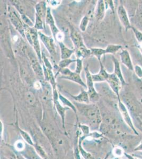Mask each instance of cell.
Returning <instances> with one entry per match:
<instances>
[{"label":"cell","instance_id":"cell-1","mask_svg":"<svg viewBox=\"0 0 142 159\" xmlns=\"http://www.w3.org/2000/svg\"><path fill=\"white\" fill-rule=\"evenodd\" d=\"M8 16L15 29L18 31L22 37L25 38V25L22 22L19 13L13 7H10L9 10Z\"/></svg>","mask_w":142,"mask_h":159},{"label":"cell","instance_id":"cell-2","mask_svg":"<svg viewBox=\"0 0 142 159\" xmlns=\"http://www.w3.org/2000/svg\"><path fill=\"white\" fill-rule=\"evenodd\" d=\"M81 112L92 123L99 124L101 121L99 109L94 105H83L81 108Z\"/></svg>","mask_w":142,"mask_h":159},{"label":"cell","instance_id":"cell-3","mask_svg":"<svg viewBox=\"0 0 142 159\" xmlns=\"http://www.w3.org/2000/svg\"><path fill=\"white\" fill-rule=\"evenodd\" d=\"M85 74L86 77V85L88 88V92L90 98V101L91 102L97 101L99 99V94L97 90H95L94 81L92 79V74L90 73L89 69V65H86L85 67Z\"/></svg>","mask_w":142,"mask_h":159},{"label":"cell","instance_id":"cell-4","mask_svg":"<svg viewBox=\"0 0 142 159\" xmlns=\"http://www.w3.org/2000/svg\"><path fill=\"white\" fill-rule=\"evenodd\" d=\"M38 35L40 39L48 51L52 56H55L56 55V51L55 48V43L54 39L52 37L48 36L40 31H38Z\"/></svg>","mask_w":142,"mask_h":159},{"label":"cell","instance_id":"cell-5","mask_svg":"<svg viewBox=\"0 0 142 159\" xmlns=\"http://www.w3.org/2000/svg\"><path fill=\"white\" fill-rule=\"evenodd\" d=\"M106 81L109 85L110 87L111 88L112 91L116 94L118 99H120L119 92L122 86L120 80L113 73L112 74H109Z\"/></svg>","mask_w":142,"mask_h":159},{"label":"cell","instance_id":"cell-6","mask_svg":"<svg viewBox=\"0 0 142 159\" xmlns=\"http://www.w3.org/2000/svg\"><path fill=\"white\" fill-rule=\"evenodd\" d=\"M118 99V107L119 109L120 110L121 115L122 116L123 119L124 120L125 123L127 124L131 129L133 130L134 132H135L136 134H137V132L135 130L134 126L133 123L132 121L131 117L130 116V113H129V110H128L127 108L126 107L124 102L121 101L120 99Z\"/></svg>","mask_w":142,"mask_h":159},{"label":"cell","instance_id":"cell-7","mask_svg":"<svg viewBox=\"0 0 142 159\" xmlns=\"http://www.w3.org/2000/svg\"><path fill=\"white\" fill-rule=\"evenodd\" d=\"M117 11L119 19L125 28V30L127 31L129 29H131L132 26L131 24L127 12L124 7L122 5H119L117 8Z\"/></svg>","mask_w":142,"mask_h":159},{"label":"cell","instance_id":"cell-8","mask_svg":"<svg viewBox=\"0 0 142 159\" xmlns=\"http://www.w3.org/2000/svg\"><path fill=\"white\" fill-rule=\"evenodd\" d=\"M123 98L124 100L125 105L127 108L128 110L133 113L134 116H136L140 114L139 105L133 98L128 94H126Z\"/></svg>","mask_w":142,"mask_h":159},{"label":"cell","instance_id":"cell-9","mask_svg":"<svg viewBox=\"0 0 142 159\" xmlns=\"http://www.w3.org/2000/svg\"><path fill=\"white\" fill-rule=\"evenodd\" d=\"M29 57L30 60L31 66L33 67L34 73L39 78L43 79L44 78L43 68L40 64V62L38 60V58L35 57L33 53H29Z\"/></svg>","mask_w":142,"mask_h":159},{"label":"cell","instance_id":"cell-10","mask_svg":"<svg viewBox=\"0 0 142 159\" xmlns=\"http://www.w3.org/2000/svg\"><path fill=\"white\" fill-rule=\"evenodd\" d=\"M70 37L74 44V49H78L80 47L85 46L83 38L80 33L73 28H71Z\"/></svg>","mask_w":142,"mask_h":159},{"label":"cell","instance_id":"cell-11","mask_svg":"<svg viewBox=\"0 0 142 159\" xmlns=\"http://www.w3.org/2000/svg\"><path fill=\"white\" fill-rule=\"evenodd\" d=\"M45 22H46V24L49 25L53 36L54 38L56 34L59 33L60 30L58 29V28L55 25V21L54 20V17L53 16L51 8L50 7H48L47 9V15L45 19Z\"/></svg>","mask_w":142,"mask_h":159},{"label":"cell","instance_id":"cell-12","mask_svg":"<svg viewBox=\"0 0 142 159\" xmlns=\"http://www.w3.org/2000/svg\"><path fill=\"white\" fill-rule=\"evenodd\" d=\"M121 57V61L124 65L131 71L134 70V66L133 65L131 57L129 52L126 49H123L119 54Z\"/></svg>","mask_w":142,"mask_h":159},{"label":"cell","instance_id":"cell-13","mask_svg":"<svg viewBox=\"0 0 142 159\" xmlns=\"http://www.w3.org/2000/svg\"><path fill=\"white\" fill-rule=\"evenodd\" d=\"M99 63L100 66L99 72L97 74H92V79L94 83L106 81L109 74L107 72L101 61H99Z\"/></svg>","mask_w":142,"mask_h":159},{"label":"cell","instance_id":"cell-14","mask_svg":"<svg viewBox=\"0 0 142 159\" xmlns=\"http://www.w3.org/2000/svg\"><path fill=\"white\" fill-rule=\"evenodd\" d=\"M47 9L48 7L47 6V3L44 1L38 2L35 6V13L39 16L44 21H45L47 15Z\"/></svg>","mask_w":142,"mask_h":159},{"label":"cell","instance_id":"cell-15","mask_svg":"<svg viewBox=\"0 0 142 159\" xmlns=\"http://www.w3.org/2000/svg\"><path fill=\"white\" fill-rule=\"evenodd\" d=\"M60 78L74 82L75 83L79 84V85H81L82 87H83V88H87L86 84H85V82L82 79V78L80 76V74L76 73L75 72L71 71L70 73L67 76H60Z\"/></svg>","mask_w":142,"mask_h":159},{"label":"cell","instance_id":"cell-16","mask_svg":"<svg viewBox=\"0 0 142 159\" xmlns=\"http://www.w3.org/2000/svg\"><path fill=\"white\" fill-rule=\"evenodd\" d=\"M69 94L73 99H74V100L80 103H85V104H89L90 103V98L88 92L87 91L85 90V89H81L79 94L77 96H73L70 93Z\"/></svg>","mask_w":142,"mask_h":159},{"label":"cell","instance_id":"cell-17","mask_svg":"<svg viewBox=\"0 0 142 159\" xmlns=\"http://www.w3.org/2000/svg\"><path fill=\"white\" fill-rule=\"evenodd\" d=\"M112 61H113V65H114V72H113V73L115 74L116 75L118 78L120 80L122 86L126 85L127 83L125 81L123 75H122L119 61L114 56H112Z\"/></svg>","mask_w":142,"mask_h":159},{"label":"cell","instance_id":"cell-18","mask_svg":"<svg viewBox=\"0 0 142 159\" xmlns=\"http://www.w3.org/2000/svg\"><path fill=\"white\" fill-rule=\"evenodd\" d=\"M59 43L60 49H61V60H65L70 58L73 53L75 52V49H72L69 48L65 45L63 42L58 43Z\"/></svg>","mask_w":142,"mask_h":159},{"label":"cell","instance_id":"cell-19","mask_svg":"<svg viewBox=\"0 0 142 159\" xmlns=\"http://www.w3.org/2000/svg\"><path fill=\"white\" fill-rule=\"evenodd\" d=\"M106 7L104 1L100 0L98 1L97 7L95 11V17L98 20H103L104 18Z\"/></svg>","mask_w":142,"mask_h":159},{"label":"cell","instance_id":"cell-20","mask_svg":"<svg viewBox=\"0 0 142 159\" xmlns=\"http://www.w3.org/2000/svg\"><path fill=\"white\" fill-rule=\"evenodd\" d=\"M75 50H76L75 53H76V58L78 59L82 60L83 58L88 57L92 55L91 49H88L85 46L83 47H80L79 48L75 49Z\"/></svg>","mask_w":142,"mask_h":159},{"label":"cell","instance_id":"cell-21","mask_svg":"<svg viewBox=\"0 0 142 159\" xmlns=\"http://www.w3.org/2000/svg\"><path fill=\"white\" fill-rule=\"evenodd\" d=\"M58 98H59V101H61V102L62 103V105L64 107L67 106L70 108L72 109L75 113L76 112V108L75 107V106L69 100L67 99L66 98H65V97H64L60 93H59V94H58Z\"/></svg>","mask_w":142,"mask_h":159},{"label":"cell","instance_id":"cell-22","mask_svg":"<svg viewBox=\"0 0 142 159\" xmlns=\"http://www.w3.org/2000/svg\"><path fill=\"white\" fill-rule=\"evenodd\" d=\"M92 55L97 57L99 61H101V57L104 55L106 54V49L101 48H90Z\"/></svg>","mask_w":142,"mask_h":159},{"label":"cell","instance_id":"cell-23","mask_svg":"<svg viewBox=\"0 0 142 159\" xmlns=\"http://www.w3.org/2000/svg\"><path fill=\"white\" fill-rule=\"evenodd\" d=\"M11 2H12L11 3L12 4L13 6H14L20 15H25L26 9L25 6L20 1H11Z\"/></svg>","mask_w":142,"mask_h":159},{"label":"cell","instance_id":"cell-24","mask_svg":"<svg viewBox=\"0 0 142 159\" xmlns=\"http://www.w3.org/2000/svg\"><path fill=\"white\" fill-rule=\"evenodd\" d=\"M122 48V46L119 45H114V44H110L107 46V47L105 48L107 54H115L116 52L120 51Z\"/></svg>","mask_w":142,"mask_h":159},{"label":"cell","instance_id":"cell-25","mask_svg":"<svg viewBox=\"0 0 142 159\" xmlns=\"http://www.w3.org/2000/svg\"><path fill=\"white\" fill-rule=\"evenodd\" d=\"M135 20L139 27L142 28V3L138 6L135 15Z\"/></svg>","mask_w":142,"mask_h":159},{"label":"cell","instance_id":"cell-26","mask_svg":"<svg viewBox=\"0 0 142 159\" xmlns=\"http://www.w3.org/2000/svg\"><path fill=\"white\" fill-rule=\"evenodd\" d=\"M34 29L36 30H43L45 29V25L44 21L39 16L35 13V23H34Z\"/></svg>","mask_w":142,"mask_h":159},{"label":"cell","instance_id":"cell-27","mask_svg":"<svg viewBox=\"0 0 142 159\" xmlns=\"http://www.w3.org/2000/svg\"><path fill=\"white\" fill-rule=\"evenodd\" d=\"M76 60H72L71 58L65 59V60H61L59 61L58 66L59 69H64V68H67L68 66L70 65L71 64L74 62H76Z\"/></svg>","mask_w":142,"mask_h":159},{"label":"cell","instance_id":"cell-28","mask_svg":"<svg viewBox=\"0 0 142 159\" xmlns=\"http://www.w3.org/2000/svg\"><path fill=\"white\" fill-rule=\"evenodd\" d=\"M131 29L133 31L134 34H135V38L139 43L140 45H142V32L136 28L132 26Z\"/></svg>","mask_w":142,"mask_h":159},{"label":"cell","instance_id":"cell-29","mask_svg":"<svg viewBox=\"0 0 142 159\" xmlns=\"http://www.w3.org/2000/svg\"><path fill=\"white\" fill-rule=\"evenodd\" d=\"M89 22V19L88 17L86 16H83L80 24V29L82 31L85 32V31L86 30V27L88 25Z\"/></svg>","mask_w":142,"mask_h":159},{"label":"cell","instance_id":"cell-30","mask_svg":"<svg viewBox=\"0 0 142 159\" xmlns=\"http://www.w3.org/2000/svg\"><path fill=\"white\" fill-rule=\"evenodd\" d=\"M21 18L25 25H27L31 28L34 27V24H33V22L31 21L30 19L28 18V16H27V15H21Z\"/></svg>","mask_w":142,"mask_h":159},{"label":"cell","instance_id":"cell-31","mask_svg":"<svg viewBox=\"0 0 142 159\" xmlns=\"http://www.w3.org/2000/svg\"><path fill=\"white\" fill-rule=\"evenodd\" d=\"M35 148H36L37 152L40 157H42L43 159H48L47 154L45 153L44 150H43V148H42V147L39 146V145H38L36 144L35 145Z\"/></svg>","mask_w":142,"mask_h":159},{"label":"cell","instance_id":"cell-32","mask_svg":"<svg viewBox=\"0 0 142 159\" xmlns=\"http://www.w3.org/2000/svg\"><path fill=\"white\" fill-rule=\"evenodd\" d=\"M76 70H74V72L76 73L80 74L81 71L82 70V68H83L82 60L77 58L76 61Z\"/></svg>","mask_w":142,"mask_h":159},{"label":"cell","instance_id":"cell-33","mask_svg":"<svg viewBox=\"0 0 142 159\" xmlns=\"http://www.w3.org/2000/svg\"><path fill=\"white\" fill-rule=\"evenodd\" d=\"M20 133H21L22 138H24V139L27 142V143L30 145H33V141L31 139L30 136H29V134L27 133V132H25L24 130H20Z\"/></svg>","mask_w":142,"mask_h":159},{"label":"cell","instance_id":"cell-34","mask_svg":"<svg viewBox=\"0 0 142 159\" xmlns=\"http://www.w3.org/2000/svg\"><path fill=\"white\" fill-rule=\"evenodd\" d=\"M25 97H26V100L28 102V103H29L30 105L34 104V102H35V98L32 92L27 93Z\"/></svg>","mask_w":142,"mask_h":159},{"label":"cell","instance_id":"cell-35","mask_svg":"<svg viewBox=\"0 0 142 159\" xmlns=\"http://www.w3.org/2000/svg\"><path fill=\"white\" fill-rule=\"evenodd\" d=\"M47 2L50 8L58 7L62 3L61 1H47Z\"/></svg>","mask_w":142,"mask_h":159},{"label":"cell","instance_id":"cell-36","mask_svg":"<svg viewBox=\"0 0 142 159\" xmlns=\"http://www.w3.org/2000/svg\"><path fill=\"white\" fill-rule=\"evenodd\" d=\"M134 71L136 76L139 79H142V68L140 65H136L134 66Z\"/></svg>","mask_w":142,"mask_h":159},{"label":"cell","instance_id":"cell-37","mask_svg":"<svg viewBox=\"0 0 142 159\" xmlns=\"http://www.w3.org/2000/svg\"><path fill=\"white\" fill-rule=\"evenodd\" d=\"M42 59L43 60L44 64L45 65L46 67H47V69H50L52 70V65L50 63V61H49L48 59L45 56V55L42 54Z\"/></svg>","mask_w":142,"mask_h":159},{"label":"cell","instance_id":"cell-38","mask_svg":"<svg viewBox=\"0 0 142 159\" xmlns=\"http://www.w3.org/2000/svg\"><path fill=\"white\" fill-rule=\"evenodd\" d=\"M27 157L29 159H40L38 156L34 153L33 150H28L27 152Z\"/></svg>","mask_w":142,"mask_h":159},{"label":"cell","instance_id":"cell-39","mask_svg":"<svg viewBox=\"0 0 142 159\" xmlns=\"http://www.w3.org/2000/svg\"><path fill=\"white\" fill-rule=\"evenodd\" d=\"M113 1H104L105 2V4H106V9H108V7H109L111 9L113 13L115 12V7H114V4H113Z\"/></svg>","mask_w":142,"mask_h":159},{"label":"cell","instance_id":"cell-40","mask_svg":"<svg viewBox=\"0 0 142 159\" xmlns=\"http://www.w3.org/2000/svg\"><path fill=\"white\" fill-rule=\"evenodd\" d=\"M64 38V34L61 31L54 37V39L56 40V41L58 42V43L63 42Z\"/></svg>","mask_w":142,"mask_h":159},{"label":"cell","instance_id":"cell-41","mask_svg":"<svg viewBox=\"0 0 142 159\" xmlns=\"http://www.w3.org/2000/svg\"><path fill=\"white\" fill-rule=\"evenodd\" d=\"M135 117L137 120L139 127L142 132V115L141 114H140L139 115L135 116Z\"/></svg>","mask_w":142,"mask_h":159},{"label":"cell","instance_id":"cell-42","mask_svg":"<svg viewBox=\"0 0 142 159\" xmlns=\"http://www.w3.org/2000/svg\"><path fill=\"white\" fill-rule=\"evenodd\" d=\"M16 148L19 151H22L24 150L25 148L24 143L21 141H18L16 144Z\"/></svg>","mask_w":142,"mask_h":159},{"label":"cell","instance_id":"cell-43","mask_svg":"<svg viewBox=\"0 0 142 159\" xmlns=\"http://www.w3.org/2000/svg\"><path fill=\"white\" fill-rule=\"evenodd\" d=\"M82 130L83 131L84 134H88L89 133V128L88 126H85V125H81V126Z\"/></svg>","mask_w":142,"mask_h":159},{"label":"cell","instance_id":"cell-44","mask_svg":"<svg viewBox=\"0 0 142 159\" xmlns=\"http://www.w3.org/2000/svg\"><path fill=\"white\" fill-rule=\"evenodd\" d=\"M34 89L38 90V89H40L42 88V84L39 81L35 82L34 84Z\"/></svg>","mask_w":142,"mask_h":159},{"label":"cell","instance_id":"cell-45","mask_svg":"<svg viewBox=\"0 0 142 159\" xmlns=\"http://www.w3.org/2000/svg\"><path fill=\"white\" fill-rule=\"evenodd\" d=\"M135 150L136 151H142V142L136 148Z\"/></svg>","mask_w":142,"mask_h":159},{"label":"cell","instance_id":"cell-46","mask_svg":"<svg viewBox=\"0 0 142 159\" xmlns=\"http://www.w3.org/2000/svg\"><path fill=\"white\" fill-rule=\"evenodd\" d=\"M125 156H126V157H127L128 159H138L136 157H134L132 156H131L130 154H125Z\"/></svg>","mask_w":142,"mask_h":159},{"label":"cell","instance_id":"cell-47","mask_svg":"<svg viewBox=\"0 0 142 159\" xmlns=\"http://www.w3.org/2000/svg\"><path fill=\"white\" fill-rule=\"evenodd\" d=\"M75 154H76V159H80V157L79 156V152H78V151H77V150H76Z\"/></svg>","mask_w":142,"mask_h":159},{"label":"cell","instance_id":"cell-48","mask_svg":"<svg viewBox=\"0 0 142 159\" xmlns=\"http://www.w3.org/2000/svg\"><path fill=\"white\" fill-rule=\"evenodd\" d=\"M115 151L116 154H117V155H120V154H121V152H122V151L120 150V149H118V150H117V149H116Z\"/></svg>","mask_w":142,"mask_h":159},{"label":"cell","instance_id":"cell-49","mask_svg":"<svg viewBox=\"0 0 142 159\" xmlns=\"http://www.w3.org/2000/svg\"><path fill=\"white\" fill-rule=\"evenodd\" d=\"M19 159H24V158H22V157H19Z\"/></svg>","mask_w":142,"mask_h":159}]
</instances>
